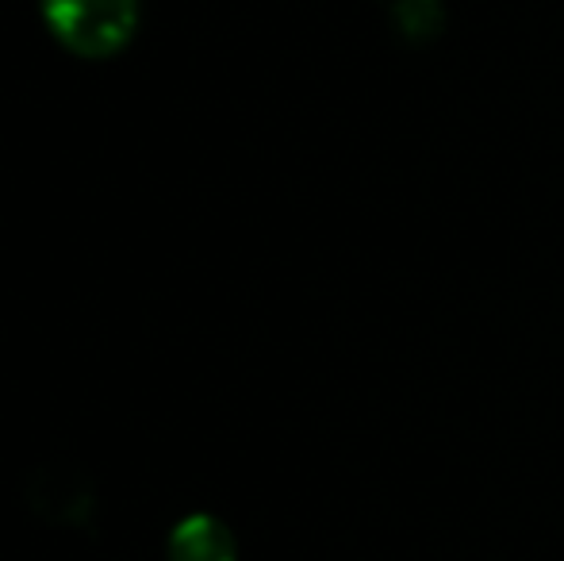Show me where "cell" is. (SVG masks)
I'll use <instances>...</instances> for the list:
<instances>
[{"instance_id":"obj_1","label":"cell","mask_w":564,"mask_h":561,"mask_svg":"<svg viewBox=\"0 0 564 561\" xmlns=\"http://www.w3.org/2000/svg\"><path fill=\"white\" fill-rule=\"evenodd\" d=\"M46 31L77 58H112L134 39L139 0H39Z\"/></svg>"},{"instance_id":"obj_2","label":"cell","mask_w":564,"mask_h":561,"mask_svg":"<svg viewBox=\"0 0 564 561\" xmlns=\"http://www.w3.org/2000/svg\"><path fill=\"white\" fill-rule=\"evenodd\" d=\"M170 561H238V542L219 516L193 511L170 531Z\"/></svg>"}]
</instances>
